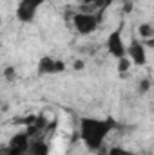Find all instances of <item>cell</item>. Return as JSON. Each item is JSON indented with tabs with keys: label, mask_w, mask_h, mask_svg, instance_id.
<instances>
[{
	"label": "cell",
	"mask_w": 154,
	"mask_h": 155,
	"mask_svg": "<svg viewBox=\"0 0 154 155\" xmlns=\"http://www.w3.org/2000/svg\"><path fill=\"white\" fill-rule=\"evenodd\" d=\"M44 2L45 0H22V2H18V5H16V18L22 24H31Z\"/></svg>",
	"instance_id": "3957f363"
},
{
	"label": "cell",
	"mask_w": 154,
	"mask_h": 155,
	"mask_svg": "<svg viewBox=\"0 0 154 155\" xmlns=\"http://www.w3.org/2000/svg\"><path fill=\"white\" fill-rule=\"evenodd\" d=\"M4 74H5V78L13 79V78H15V69H13V67H7V69L4 71Z\"/></svg>",
	"instance_id": "7c38bea8"
},
{
	"label": "cell",
	"mask_w": 154,
	"mask_h": 155,
	"mask_svg": "<svg viewBox=\"0 0 154 155\" xmlns=\"http://www.w3.org/2000/svg\"><path fill=\"white\" fill-rule=\"evenodd\" d=\"M73 25L78 35H93L100 27V15L93 11H78L73 15Z\"/></svg>",
	"instance_id": "7a4b0ae2"
},
{
	"label": "cell",
	"mask_w": 154,
	"mask_h": 155,
	"mask_svg": "<svg viewBox=\"0 0 154 155\" xmlns=\"http://www.w3.org/2000/svg\"><path fill=\"white\" fill-rule=\"evenodd\" d=\"M152 38H154V25L151 22H142L138 25V40H142L145 43V47H151Z\"/></svg>",
	"instance_id": "9c48e42d"
},
{
	"label": "cell",
	"mask_w": 154,
	"mask_h": 155,
	"mask_svg": "<svg viewBox=\"0 0 154 155\" xmlns=\"http://www.w3.org/2000/svg\"><path fill=\"white\" fill-rule=\"evenodd\" d=\"M132 65H138V67H143L147 63V47L142 40L134 38L129 45H127V54H125Z\"/></svg>",
	"instance_id": "5b68a950"
},
{
	"label": "cell",
	"mask_w": 154,
	"mask_h": 155,
	"mask_svg": "<svg viewBox=\"0 0 154 155\" xmlns=\"http://www.w3.org/2000/svg\"><path fill=\"white\" fill-rule=\"evenodd\" d=\"M105 47L109 51V54L120 60L127 54V45H125V40H123V35H121V27L114 29L109 36H107V41H105Z\"/></svg>",
	"instance_id": "277c9868"
},
{
	"label": "cell",
	"mask_w": 154,
	"mask_h": 155,
	"mask_svg": "<svg viewBox=\"0 0 154 155\" xmlns=\"http://www.w3.org/2000/svg\"><path fill=\"white\" fill-rule=\"evenodd\" d=\"M29 135L27 134H16L11 141H9V155H18L26 153L29 148Z\"/></svg>",
	"instance_id": "52a82bcc"
},
{
	"label": "cell",
	"mask_w": 154,
	"mask_h": 155,
	"mask_svg": "<svg viewBox=\"0 0 154 155\" xmlns=\"http://www.w3.org/2000/svg\"><path fill=\"white\" fill-rule=\"evenodd\" d=\"M20 2H22V0H20Z\"/></svg>",
	"instance_id": "9a60e30c"
},
{
	"label": "cell",
	"mask_w": 154,
	"mask_h": 155,
	"mask_svg": "<svg viewBox=\"0 0 154 155\" xmlns=\"http://www.w3.org/2000/svg\"><path fill=\"white\" fill-rule=\"evenodd\" d=\"M107 155H134L131 150H125V148H121V146H113V148H109V152Z\"/></svg>",
	"instance_id": "8fae6325"
},
{
	"label": "cell",
	"mask_w": 154,
	"mask_h": 155,
	"mask_svg": "<svg viewBox=\"0 0 154 155\" xmlns=\"http://www.w3.org/2000/svg\"><path fill=\"white\" fill-rule=\"evenodd\" d=\"M64 2H69V0H64Z\"/></svg>",
	"instance_id": "5bb4252c"
},
{
	"label": "cell",
	"mask_w": 154,
	"mask_h": 155,
	"mask_svg": "<svg viewBox=\"0 0 154 155\" xmlns=\"http://www.w3.org/2000/svg\"><path fill=\"white\" fill-rule=\"evenodd\" d=\"M65 71V63L60 61V60H54L51 56H44L40 58L38 61V74H44V76H49V74H58Z\"/></svg>",
	"instance_id": "8992f818"
},
{
	"label": "cell",
	"mask_w": 154,
	"mask_h": 155,
	"mask_svg": "<svg viewBox=\"0 0 154 155\" xmlns=\"http://www.w3.org/2000/svg\"><path fill=\"white\" fill-rule=\"evenodd\" d=\"M27 153L29 155H51V146H49V143L45 139L37 137V139H31L29 141Z\"/></svg>",
	"instance_id": "ba28073f"
},
{
	"label": "cell",
	"mask_w": 154,
	"mask_h": 155,
	"mask_svg": "<svg viewBox=\"0 0 154 155\" xmlns=\"http://www.w3.org/2000/svg\"><path fill=\"white\" fill-rule=\"evenodd\" d=\"M113 128H114L113 119L83 117L80 121V139L83 141V144L89 152H98V150H102V146Z\"/></svg>",
	"instance_id": "6da1fadb"
},
{
	"label": "cell",
	"mask_w": 154,
	"mask_h": 155,
	"mask_svg": "<svg viewBox=\"0 0 154 155\" xmlns=\"http://www.w3.org/2000/svg\"><path fill=\"white\" fill-rule=\"evenodd\" d=\"M0 27H2V16H0Z\"/></svg>",
	"instance_id": "4fadbf2b"
},
{
	"label": "cell",
	"mask_w": 154,
	"mask_h": 155,
	"mask_svg": "<svg viewBox=\"0 0 154 155\" xmlns=\"http://www.w3.org/2000/svg\"><path fill=\"white\" fill-rule=\"evenodd\" d=\"M131 67H132V63H131V60H129L127 56H123V58H120V60H118L116 69H118V72H120V74L129 72V71H131Z\"/></svg>",
	"instance_id": "30bf717a"
}]
</instances>
